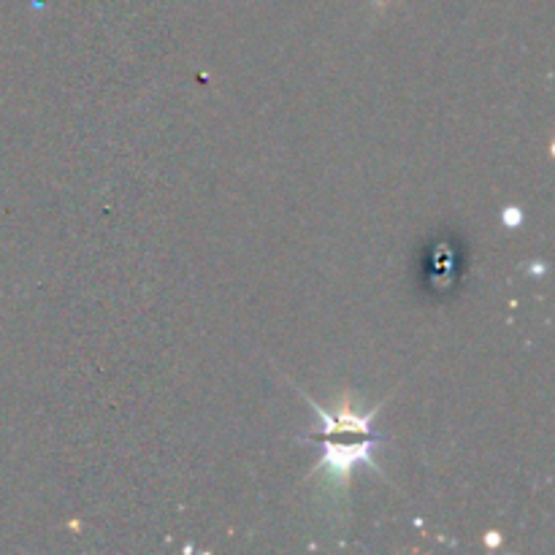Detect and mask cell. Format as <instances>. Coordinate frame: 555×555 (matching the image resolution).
Returning a JSON list of instances; mask_svg holds the SVG:
<instances>
[{"label": "cell", "mask_w": 555, "mask_h": 555, "mask_svg": "<svg viewBox=\"0 0 555 555\" xmlns=\"http://www.w3.org/2000/svg\"><path fill=\"white\" fill-rule=\"evenodd\" d=\"M307 401L314 410V415L323 421V428H320L314 437H309L323 442L320 469L328 472V475L334 477L336 482H341V486H347V480H350L352 469H356L358 464L369 466L372 472L383 475V469H379L377 461H374V450H377V444L383 442V439L372 434V421L379 412V406L377 410L366 412V415H358V412H352V406L345 401V404H341V412L334 417L328 415L323 406L314 404L312 399Z\"/></svg>", "instance_id": "1"}, {"label": "cell", "mask_w": 555, "mask_h": 555, "mask_svg": "<svg viewBox=\"0 0 555 555\" xmlns=\"http://www.w3.org/2000/svg\"><path fill=\"white\" fill-rule=\"evenodd\" d=\"M504 222H507V225H518V222H520L518 209H507V211H504Z\"/></svg>", "instance_id": "2"}]
</instances>
